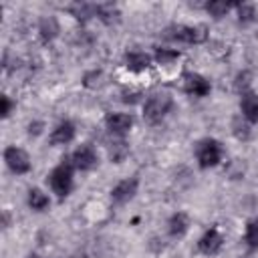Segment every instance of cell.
Here are the masks:
<instances>
[{
  "instance_id": "22",
  "label": "cell",
  "mask_w": 258,
  "mask_h": 258,
  "mask_svg": "<svg viewBox=\"0 0 258 258\" xmlns=\"http://www.w3.org/2000/svg\"><path fill=\"white\" fill-rule=\"evenodd\" d=\"M232 127H234V133H236V137H238V139H248V135H250L248 125H246V123H242V121H240V117H236V119H234Z\"/></svg>"
},
{
  "instance_id": "17",
  "label": "cell",
  "mask_w": 258,
  "mask_h": 258,
  "mask_svg": "<svg viewBox=\"0 0 258 258\" xmlns=\"http://www.w3.org/2000/svg\"><path fill=\"white\" fill-rule=\"evenodd\" d=\"M56 32H58V26H56V22H54L52 18H44V20L40 22V34H42L44 40L54 38Z\"/></svg>"
},
{
  "instance_id": "12",
  "label": "cell",
  "mask_w": 258,
  "mask_h": 258,
  "mask_svg": "<svg viewBox=\"0 0 258 258\" xmlns=\"http://www.w3.org/2000/svg\"><path fill=\"white\" fill-rule=\"evenodd\" d=\"M240 107H242V113H244L246 121H250V123H258V95L246 91V93L242 95Z\"/></svg>"
},
{
  "instance_id": "24",
  "label": "cell",
  "mask_w": 258,
  "mask_h": 258,
  "mask_svg": "<svg viewBox=\"0 0 258 258\" xmlns=\"http://www.w3.org/2000/svg\"><path fill=\"white\" fill-rule=\"evenodd\" d=\"M10 109H12V103H10V99L4 95V97H2V117H8V115H10Z\"/></svg>"
},
{
  "instance_id": "14",
  "label": "cell",
  "mask_w": 258,
  "mask_h": 258,
  "mask_svg": "<svg viewBox=\"0 0 258 258\" xmlns=\"http://www.w3.org/2000/svg\"><path fill=\"white\" fill-rule=\"evenodd\" d=\"M169 234L173 236V238H181L185 232H187V226H189V222H187V216L185 214H181V212H177V214H173L171 218H169Z\"/></svg>"
},
{
  "instance_id": "25",
  "label": "cell",
  "mask_w": 258,
  "mask_h": 258,
  "mask_svg": "<svg viewBox=\"0 0 258 258\" xmlns=\"http://www.w3.org/2000/svg\"><path fill=\"white\" fill-rule=\"evenodd\" d=\"M123 101H125V103H135V101H137V95L125 91V93H123Z\"/></svg>"
},
{
  "instance_id": "7",
  "label": "cell",
  "mask_w": 258,
  "mask_h": 258,
  "mask_svg": "<svg viewBox=\"0 0 258 258\" xmlns=\"http://www.w3.org/2000/svg\"><path fill=\"white\" fill-rule=\"evenodd\" d=\"M105 123H107V129H109L111 133H115V135H123V133H127V131L131 129V125H133V117L127 115V113H111V115H107Z\"/></svg>"
},
{
  "instance_id": "3",
  "label": "cell",
  "mask_w": 258,
  "mask_h": 258,
  "mask_svg": "<svg viewBox=\"0 0 258 258\" xmlns=\"http://www.w3.org/2000/svg\"><path fill=\"white\" fill-rule=\"evenodd\" d=\"M165 36L169 40H177L183 44H200L206 40V28L204 26H171L165 30Z\"/></svg>"
},
{
  "instance_id": "11",
  "label": "cell",
  "mask_w": 258,
  "mask_h": 258,
  "mask_svg": "<svg viewBox=\"0 0 258 258\" xmlns=\"http://www.w3.org/2000/svg\"><path fill=\"white\" fill-rule=\"evenodd\" d=\"M73 137H75V125H73L71 121H62V123H58V125L52 129V133H50V143H52V145H64V143L73 141Z\"/></svg>"
},
{
  "instance_id": "15",
  "label": "cell",
  "mask_w": 258,
  "mask_h": 258,
  "mask_svg": "<svg viewBox=\"0 0 258 258\" xmlns=\"http://www.w3.org/2000/svg\"><path fill=\"white\" fill-rule=\"evenodd\" d=\"M48 196L46 194H42L40 189H30L28 191V206L32 208V210H36V212H42V210H46L48 208Z\"/></svg>"
},
{
  "instance_id": "16",
  "label": "cell",
  "mask_w": 258,
  "mask_h": 258,
  "mask_svg": "<svg viewBox=\"0 0 258 258\" xmlns=\"http://www.w3.org/2000/svg\"><path fill=\"white\" fill-rule=\"evenodd\" d=\"M127 151H129V147H127V143L121 141V139L109 145V157H111V161H115V163H121V161L125 159Z\"/></svg>"
},
{
  "instance_id": "13",
  "label": "cell",
  "mask_w": 258,
  "mask_h": 258,
  "mask_svg": "<svg viewBox=\"0 0 258 258\" xmlns=\"http://www.w3.org/2000/svg\"><path fill=\"white\" fill-rule=\"evenodd\" d=\"M149 62H151V58L145 52H127L125 54V64L129 71H135V73L145 71L149 67Z\"/></svg>"
},
{
  "instance_id": "21",
  "label": "cell",
  "mask_w": 258,
  "mask_h": 258,
  "mask_svg": "<svg viewBox=\"0 0 258 258\" xmlns=\"http://www.w3.org/2000/svg\"><path fill=\"white\" fill-rule=\"evenodd\" d=\"M157 60L161 62V64H169L171 60H175L179 54L175 52V50H167V48H157Z\"/></svg>"
},
{
  "instance_id": "1",
  "label": "cell",
  "mask_w": 258,
  "mask_h": 258,
  "mask_svg": "<svg viewBox=\"0 0 258 258\" xmlns=\"http://www.w3.org/2000/svg\"><path fill=\"white\" fill-rule=\"evenodd\" d=\"M73 167H75L73 161H71L69 157H64L62 163L56 165V167L50 171V175H48V183H50L52 191H54L58 198L69 196V191H71V187H73Z\"/></svg>"
},
{
  "instance_id": "23",
  "label": "cell",
  "mask_w": 258,
  "mask_h": 258,
  "mask_svg": "<svg viewBox=\"0 0 258 258\" xmlns=\"http://www.w3.org/2000/svg\"><path fill=\"white\" fill-rule=\"evenodd\" d=\"M248 79H250V75L248 73H240L238 77H236V89L238 91H242V95L246 93V89H248Z\"/></svg>"
},
{
  "instance_id": "8",
  "label": "cell",
  "mask_w": 258,
  "mask_h": 258,
  "mask_svg": "<svg viewBox=\"0 0 258 258\" xmlns=\"http://www.w3.org/2000/svg\"><path fill=\"white\" fill-rule=\"evenodd\" d=\"M137 191V179L131 177V179H123L119 181L113 189H111V200L117 202V204H123V202H129Z\"/></svg>"
},
{
  "instance_id": "9",
  "label": "cell",
  "mask_w": 258,
  "mask_h": 258,
  "mask_svg": "<svg viewBox=\"0 0 258 258\" xmlns=\"http://www.w3.org/2000/svg\"><path fill=\"white\" fill-rule=\"evenodd\" d=\"M198 248H200V252H202V254H208V256L216 254V252L222 248V236H220V232H218L216 228L208 230V232L200 238Z\"/></svg>"
},
{
  "instance_id": "10",
  "label": "cell",
  "mask_w": 258,
  "mask_h": 258,
  "mask_svg": "<svg viewBox=\"0 0 258 258\" xmlns=\"http://www.w3.org/2000/svg\"><path fill=\"white\" fill-rule=\"evenodd\" d=\"M183 89L194 97H206L210 93V83L202 75H187L183 81Z\"/></svg>"
},
{
  "instance_id": "19",
  "label": "cell",
  "mask_w": 258,
  "mask_h": 258,
  "mask_svg": "<svg viewBox=\"0 0 258 258\" xmlns=\"http://www.w3.org/2000/svg\"><path fill=\"white\" fill-rule=\"evenodd\" d=\"M246 242L252 248H258V220H250L246 226Z\"/></svg>"
},
{
  "instance_id": "26",
  "label": "cell",
  "mask_w": 258,
  "mask_h": 258,
  "mask_svg": "<svg viewBox=\"0 0 258 258\" xmlns=\"http://www.w3.org/2000/svg\"><path fill=\"white\" fill-rule=\"evenodd\" d=\"M26 258H40V256H36V254H30V256H26Z\"/></svg>"
},
{
  "instance_id": "5",
  "label": "cell",
  "mask_w": 258,
  "mask_h": 258,
  "mask_svg": "<svg viewBox=\"0 0 258 258\" xmlns=\"http://www.w3.org/2000/svg\"><path fill=\"white\" fill-rule=\"evenodd\" d=\"M4 161H6V165H8L14 173H26V171L30 169V157H28V153H26L24 149L16 147V145L6 147V151H4Z\"/></svg>"
},
{
  "instance_id": "6",
  "label": "cell",
  "mask_w": 258,
  "mask_h": 258,
  "mask_svg": "<svg viewBox=\"0 0 258 258\" xmlns=\"http://www.w3.org/2000/svg\"><path fill=\"white\" fill-rule=\"evenodd\" d=\"M71 161H73V165H75L77 169L87 171V169H93V167L97 165V153H95V149H93L91 145H81V147L73 153Z\"/></svg>"
},
{
  "instance_id": "2",
  "label": "cell",
  "mask_w": 258,
  "mask_h": 258,
  "mask_svg": "<svg viewBox=\"0 0 258 258\" xmlns=\"http://www.w3.org/2000/svg\"><path fill=\"white\" fill-rule=\"evenodd\" d=\"M171 109V97L169 95H151L143 105V117L149 123L161 121Z\"/></svg>"
},
{
  "instance_id": "20",
  "label": "cell",
  "mask_w": 258,
  "mask_h": 258,
  "mask_svg": "<svg viewBox=\"0 0 258 258\" xmlns=\"http://www.w3.org/2000/svg\"><path fill=\"white\" fill-rule=\"evenodd\" d=\"M238 18L240 22H252L254 20V6L252 4H240L238 6Z\"/></svg>"
},
{
  "instance_id": "4",
  "label": "cell",
  "mask_w": 258,
  "mask_h": 258,
  "mask_svg": "<svg viewBox=\"0 0 258 258\" xmlns=\"http://www.w3.org/2000/svg\"><path fill=\"white\" fill-rule=\"evenodd\" d=\"M196 155H198L200 167H204V169L214 167L222 159V145L216 139H204V141H200V145L196 149Z\"/></svg>"
},
{
  "instance_id": "18",
  "label": "cell",
  "mask_w": 258,
  "mask_h": 258,
  "mask_svg": "<svg viewBox=\"0 0 258 258\" xmlns=\"http://www.w3.org/2000/svg\"><path fill=\"white\" fill-rule=\"evenodd\" d=\"M206 10H208L212 16L220 18V16H224V14L230 10V4H228V2H220V0H214V2H208V4H206Z\"/></svg>"
}]
</instances>
